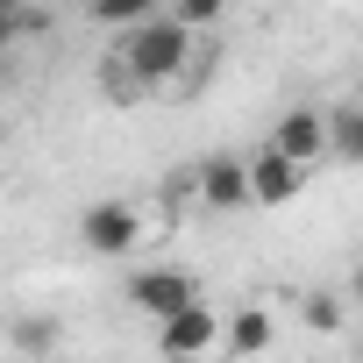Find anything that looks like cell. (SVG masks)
Instances as JSON below:
<instances>
[{
    "label": "cell",
    "instance_id": "1",
    "mask_svg": "<svg viewBox=\"0 0 363 363\" xmlns=\"http://www.w3.org/2000/svg\"><path fill=\"white\" fill-rule=\"evenodd\" d=\"M143 235H157L143 200H100V207H86V214H79V242H86L93 257H128Z\"/></svg>",
    "mask_w": 363,
    "mask_h": 363
},
{
    "label": "cell",
    "instance_id": "2",
    "mask_svg": "<svg viewBox=\"0 0 363 363\" xmlns=\"http://www.w3.org/2000/svg\"><path fill=\"white\" fill-rule=\"evenodd\" d=\"M157 356L164 363H221V320L207 313V299L157 320Z\"/></svg>",
    "mask_w": 363,
    "mask_h": 363
},
{
    "label": "cell",
    "instance_id": "3",
    "mask_svg": "<svg viewBox=\"0 0 363 363\" xmlns=\"http://www.w3.org/2000/svg\"><path fill=\"white\" fill-rule=\"evenodd\" d=\"M128 306H135V313H150V320H171V313L200 306V278H193V271H171V264L135 271V278H128Z\"/></svg>",
    "mask_w": 363,
    "mask_h": 363
},
{
    "label": "cell",
    "instance_id": "4",
    "mask_svg": "<svg viewBox=\"0 0 363 363\" xmlns=\"http://www.w3.org/2000/svg\"><path fill=\"white\" fill-rule=\"evenodd\" d=\"M242 178H250V207H285V200H299V193H306V171H299V164H285L271 143L242 157Z\"/></svg>",
    "mask_w": 363,
    "mask_h": 363
},
{
    "label": "cell",
    "instance_id": "5",
    "mask_svg": "<svg viewBox=\"0 0 363 363\" xmlns=\"http://www.w3.org/2000/svg\"><path fill=\"white\" fill-rule=\"evenodd\" d=\"M271 150H278L285 164L313 171V164L328 157V128H320V107H285V121L271 128Z\"/></svg>",
    "mask_w": 363,
    "mask_h": 363
},
{
    "label": "cell",
    "instance_id": "6",
    "mask_svg": "<svg viewBox=\"0 0 363 363\" xmlns=\"http://www.w3.org/2000/svg\"><path fill=\"white\" fill-rule=\"evenodd\" d=\"M193 186H200V200H207L214 214H242V207H250V178H242V157H207V164L193 171Z\"/></svg>",
    "mask_w": 363,
    "mask_h": 363
},
{
    "label": "cell",
    "instance_id": "7",
    "mask_svg": "<svg viewBox=\"0 0 363 363\" xmlns=\"http://www.w3.org/2000/svg\"><path fill=\"white\" fill-rule=\"evenodd\" d=\"M264 349H271V313L264 306H242L221 328V356H264Z\"/></svg>",
    "mask_w": 363,
    "mask_h": 363
},
{
    "label": "cell",
    "instance_id": "8",
    "mask_svg": "<svg viewBox=\"0 0 363 363\" xmlns=\"http://www.w3.org/2000/svg\"><path fill=\"white\" fill-rule=\"evenodd\" d=\"M8 342H15L22 356H36V363H43V356H57V342H65V320H57V313H22V320L8 328Z\"/></svg>",
    "mask_w": 363,
    "mask_h": 363
},
{
    "label": "cell",
    "instance_id": "9",
    "mask_svg": "<svg viewBox=\"0 0 363 363\" xmlns=\"http://www.w3.org/2000/svg\"><path fill=\"white\" fill-rule=\"evenodd\" d=\"M320 128H328V157H342V164L363 157V114L356 107H320Z\"/></svg>",
    "mask_w": 363,
    "mask_h": 363
},
{
    "label": "cell",
    "instance_id": "10",
    "mask_svg": "<svg viewBox=\"0 0 363 363\" xmlns=\"http://www.w3.org/2000/svg\"><path fill=\"white\" fill-rule=\"evenodd\" d=\"M86 15H93L100 29H121V36H128V29H135V22H150L157 8H150V0H93Z\"/></svg>",
    "mask_w": 363,
    "mask_h": 363
},
{
    "label": "cell",
    "instance_id": "11",
    "mask_svg": "<svg viewBox=\"0 0 363 363\" xmlns=\"http://www.w3.org/2000/svg\"><path fill=\"white\" fill-rule=\"evenodd\" d=\"M299 313H306V328H313V335H342V299H335V292H306V306H299Z\"/></svg>",
    "mask_w": 363,
    "mask_h": 363
},
{
    "label": "cell",
    "instance_id": "12",
    "mask_svg": "<svg viewBox=\"0 0 363 363\" xmlns=\"http://www.w3.org/2000/svg\"><path fill=\"white\" fill-rule=\"evenodd\" d=\"M164 15H171L178 29H186V36H193V29H207V22L221 15V0H171V8H164Z\"/></svg>",
    "mask_w": 363,
    "mask_h": 363
},
{
    "label": "cell",
    "instance_id": "13",
    "mask_svg": "<svg viewBox=\"0 0 363 363\" xmlns=\"http://www.w3.org/2000/svg\"><path fill=\"white\" fill-rule=\"evenodd\" d=\"M29 29H43V15H29V8H15V0H0V50H8L15 36H29Z\"/></svg>",
    "mask_w": 363,
    "mask_h": 363
}]
</instances>
